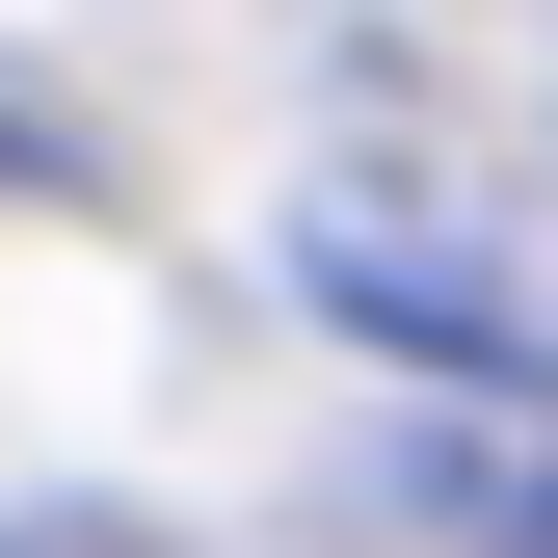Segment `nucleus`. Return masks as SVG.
Wrapping results in <instances>:
<instances>
[{"instance_id": "1", "label": "nucleus", "mask_w": 558, "mask_h": 558, "mask_svg": "<svg viewBox=\"0 0 558 558\" xmlns=\"http://www.w3.org/2000/svg\"><path fill=\"white\" fill-rule=\"evenodd\" d=\"M506 558H558V478H532V506H506Z\"/></svg>"}, {"instance_id": "2", "label": "nucleus", "mask_w": 558, "mask_h": 558, "mask_svg": "<svg viewBox=\"0 0 558 558\" xmlns=\"http://www.w3.org/2000/svg\"><path fill=\"white\" fill-rule=\"evenodd\" d=\"M0 133H27V81H0Z\"/></svg>"}]
</instances>
